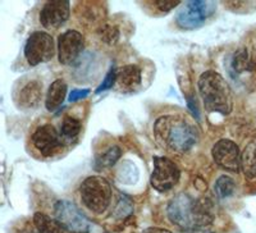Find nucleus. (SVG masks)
Listing matches in <instances>:
<instances>
[{
	"mask_svg": "<svg viewBox=\"0 0 256 233\" xmlns=\"http://www.w3.org/2000/svg\"><path fill=\"white\" fill-rule=\"evenodd\" d=\"M195 123L182 114H168L158 118L154 123V137L164 150L176 155L190 152L198 141Z\"/></svg>",
	"mask_w": 256,
	"mask_h": 233,
	"instance_id": "nucleus-1",
	"label": "nucleus"
},
{
	"mask_svg": "<svg viewBox=\"0 0 256 233\" xmlns=\"http://www.w3.org/2000/svg\"><path fill=\"white\" fill-rule=\"evenodd\" d=\"M212 202L206 198H195L188 194H178L169 202L166 214L178 228L198 230L212 222Z\"/></svg>",
	"mask_w": 256,
	"mask_h": 233,
	"instance_id": "nucleus-2",
	"label": "nucleus"
},
{
	"mask_svg": "<svg viewBox=\"0 0 256 233\" xmlns=\"http://www.w3.org/2000/svg\"><path fill=\"white\" fill-rule=\"evenodd\" d=\"M198 92L208 112L228 116L233 108V96L230 84L216 70H206L198 81Z\"/></svg>",
	"mask_w": 256,
	"mask_h": 233,
	"instance_id": "nucleus-3",
	"label": "nucleus"
},
{
	"mask_svg": "<svg viewBox=\"0 0 256 233\" xmlns=\"http://www.w3.org/2000/svg\"><path fill=\"white\" fill-rule=\"evenodd\" d=\"M84 205L96 214L104 213L112 202V187L104 177L90 176L80 186Z\"/></svg>",
	"mask_w": 256,
	"mask_h": 233,
	"instance_id": "nucleus-4",
	"label": "nucleus"
},
{
	"mask_svg": "<svg viewBox=\"0 0 256 233\" xmlns=\"http://www.w3.org/2000/svg\"><path fill=\"white\" fill-rule=\"evenodd\" d=\"M216 9L214 2H186L180 4V8L176 14V22L184 30H195L206 22Z\"/></svg>",
	"mask_w": 256,
	"mask_h": 233,
	"instance_id": "nucleus-5",
	"label": "nucleus"
},
{
	"mask_svg": "<svg viewBox=\"0 0 256 233\" xmlns=\"http://www.w3.org/2000/svg\"><path fill=\"white\" fill-rule=\"evenodd\" d=\"M56 56V42L52 35L44 31H35L28 36L24 45V58L32 67L46 63Z\"/></svg>",
	"mask_w": 256,
	"mask_h": 233,
	"instance_id": "nucleus-6",
	"label": "nucleus"
},
{
	"mask_svg": "<svg viewBox=\"0 0 256 233\" xmlns=\"http://www.w3.org/2000/svg\"><path fill=\"white\" fill-rule=\"evenodd\" d=\"M56 219L72 233H91L94 224L76 205L67 200H59L54 206Z\"/></svg>",
	"mask_w": 256,
	"mask_h": 233,
	"instance_id": "nucleus-7",
	"label": "nucleus"
},
{
	"mask_svg": "<svg viewBox=\"0 0 256 233\" xmlns=\"http://www.w3.org/2000/svg\"><path fill=\"white\" fill-rule=\"evenodd\" d=\"M154 170L150 177L152 188L159 192H166L178 184L180 177V168L173 160L166 156H154Z\"/></svg>",
	"mask_w": 256,
	"mask_h": 233,
	"instance_id": "nucleus-8",
	"label": "nucleus"
},
{
	"mask_svg": "<svg viewBox=\"0 0 256 233\" xmlns=\"http://www.w3.org/2000/svg\"><path fill=\"white\" fill-rule=\"evenodd\" d=\"M84 49V38L76 30H68L58 38V59L63 66H72Z\"/></svg>",
	"mask_w": 256,
	"mask_h": 233,
	"instance_id": "nucleus-9",
	"label": "nucleus"
},
{
	"mask_svg": "<svg viewBox=\"0 0 256 233\" xmlns=\"http://www.w3.org/2000/svg\"><path fill=\"white\" fill-rule=\"evenodd\" d=\"M31 142L42 156H52L63 145V136L54 126L46 123L35 130L31 136Z\"/></svg>",
	"mask_w": 256,
	"mask_h": 233,
	"instance_id": "nucleus-10",
	"label": "nucleus"
},
{
	"mask_svg": "<svg viewBox=\"0 0 256 233\" xmlns=\"http://www.w3.org/2000/svg\"><path fill=\"white\" fill-rule=\"evenodd\" d=\"M212 159L216 166L230 170V172H240L241 169V152L238 146L228 138H222L214 144L212 149Z\"/></svg>",
	"mask_w": 256,
	"mask_h": 233,
	"instance_id": "nucleus-11",
	"label": "nucleus"
},
{
	"mask_svg": "<svg viewBox=\"0 0 256 233\" xmlns=\"http://www.w3.org/2000/svg\"><path fill=\"white\" fill-rule=\"evenodd\" d=\"M70 14V4L67 0L48 2L40 12L41 24L48 30L63 26Z\"/></svg>",
	"mask_w": 256,
	"mask_h": 233,
	"instance_id": "nucleus-12",
	"label": "nucleus"
},
{
	"mask_svg": "<svg viewBox=\"0 0 256 233\" xmlns=\"http://www.w3.org/2000/svg\"><path fill=\"white\" fill-rule=\"evenodd\" d=\"M142 73L138 66L127 64L116 70V88L120 92L132 94L141 86Z\"/></svg>",
	"mask_w": 256,
	"mask_h": 233,
	"instance_id": "nucleus-13",
	"label": "nucleus"
},
{
	"mask_svg": "<svg viewBox=\"0 0 256 233\" xmlns=\"http://www.w3.org/2000/svg\"><path fill=\"white\" fill-rule=\"evenodd\" d=\"M42 95V84L38 80H30L14 94V100L20 108H36Z\"/></svg>",
	"mask_w": 256,
	"mask_h": 233,
	"instance_id": "nucleus-14",
	"label": "nucleus"
},
{
	"mask_svg": "<svg viewBox=\"0 0 256 233\" xmlns=\"http://www.w3.org/2000/svg\"><path fill=\"white\" fill-rule=\"evenodd\" d=\"M230 66L233 73L237 74L256 72V52H251L248 48H241L233 54Z\"/></svg>",
	"mask_w": 256,
	"mask_h": 233,
	"instance_id": "nucleus-15",
	"label": "nucleus"
},
{
	"mask_svg": "<svg viewBox=\"0 0 256 233\" xmlns=\"http://www.w3.org/2000/svg\"><path fill=\"white\" fill-rule=\"evenodd\" d=\"M67 95V84L64 80L58 78L50 84L45 99V106L49 112H56L62 106Z\"/></svg>",
	"mask_w": 256,
	"mask_h": 233,
	"instance_id": "nucleus-16",
	"label": "nucleus"
},
{
	"mask_svg": "<svg viewBox=\"0 0 256 233\" xmlns=\"http://www.w3.org/2000/svg\"><path fill=\"white\" fill-rule=\"evenodd\" d=\"M241 169L246 178H256V137L248 141L241 152Z\"/></svg>",
	"mask_w": 256,
	"mask_h": 233,
	"instance_id": "nucleus-17",
	"label": "nucleus"
},
{
	"mask_svg": "<svg viewBox=\"0 0 256 233\" xmlns=\"http://www.w3.org/2000/svg\"><path fill=\"white\" fill-rule=\"evenodd\" d=\"M34 223L40 233H70V230H66L58 219L52 218L40 212L34 216Z\"/></svg>",
	"mask_w": 256,
	"mask_h": 233,
	"instance_id": "nucleus-18",
	"label": "nucleus"
},
{
	"mask_svg": "<svg viewBox=\"0 0 256 233\" xmlns=\"http://www.w3.org/2000/svg\"><path fill=\"white\" fill-rule=\"evenodd\" d=\"M122 155V150L120 146L112 145L108 149L104 150L100 155H98L95 159V166L98 169H104L113 166L118 162V159Z\"/></svg>",
	"mask_w": 256,
	"mask_h": 233,
	"instance_id": "nucleus-19",
	"label": "nucleus"
},
{
	"mask_svg": "<svg viewBox=\"0 0 256 233\" xmlns=\"http://www.w3.org/2000/svg\"><path fill=\"white\" fill-rule=\"evenodd\" d=\"M81 120L74 118V116H66L62 122L60 134L63 138L72 140V138H76L78 136L80 132H81Z\"/></svg>",
	"mask_w": 256,
	"mask_h": 233,
	"instance_id": "nucleus-20",
	"label": "nucleus"
},
{
	"mask_svg": "<svg viewBox=\"0 0 256 233\" xmlns=\"http://www.w3.org/2000/svg\"><path fill=\"white\" fill-rule=\"evenodd\" d=\"M234 188H236V182L228 176H220L216 180V186H214L216 194L219 198H227L232 196L234 192Z\"/></svg>",
	"mask_w": 256,
	"mask_h": 233,
	"instance_id": "nucleus-21",
	"label": "nucleus"
},
{
	"mask_svg": "<svg viewBox=\"0 0 256 233\" xmlns=\"http://www.w3.org/2000/svg\"><path fill=\"white\" fill-rule=\"evenodd\" d=\"M116 68H110V70L108 72V74H106L105 80L102 81V84H100L99 88H96L95 92L100 94L102 91L109 90V88H114V86H116Z\"/></svg>",
	"mask_w": 256,
	"mask_h": 233,
	"instance_id": "nucleus-22",
	"label": "nucleus"
},
{
	"mask_svg": "<svg viewBox=\"0 0 256 233\" xmlns=\"http://www.w3.org/2000/svg\"><path fill=\"white\" fill-rule=\"evenodd\" d=\"M102 38H104L106 42L109 44H114L116 40H118V30L114 28V27H105L102 30Z\"/></svg>",
	"mask_w": 256,
	"mask_h": 233,
	"instance_id": "nucleus-23",
	"label": "nucleus"
},
{
	"mask_svg": "<svg viewBox=\"0 0 256 233\" xmlns=\"http://www.w3.org/2000/svg\"><path fill=\"white\" fill-rule=\"evenodd\" d=\"M180 4H182L180 2H155L154 6L159 9L160 12L168 13L169 10H172L173 8H177Z\"/></svg>",
	"mask_w": 256,
	"mask_h": 233,
	"instance_id": "nucleus-24",
	"label": "nucleus"
},
{
	"mask_svg": "<svg viewBox=\"0 0 256 233\" xmlns=\"http://www.w3.org/2000/svg\"><path fill=\"white\" fill-rule=\"evenodd\" d=\"M88 94H90V90L88 88H80V90H72V92L70 94V98H68V100H70V102H78V100L81 99H84V98L88 96Z\"/></svg>",
	"mask_w": 256,
	"mask_h": 233,
	"instance_id": "nucleus-25",
	"label": "nucleus"
},
{
	"mask_svg": "<svg viewBox=\"0 0 256 233\" xmlns=\"http://www.w3.org/2000/svg\"><path fill=\"white\" fill-rule=\"evenodd\" d=\"M144 233H172L168 230H163V228H158V227H150L148 230H144Z\"/></svg>",
	"mask_w": 256,
	"mask_h": 233,
	"instance_id": "nucleus-26",
	"label": "nucleus"
}]
</instances>
